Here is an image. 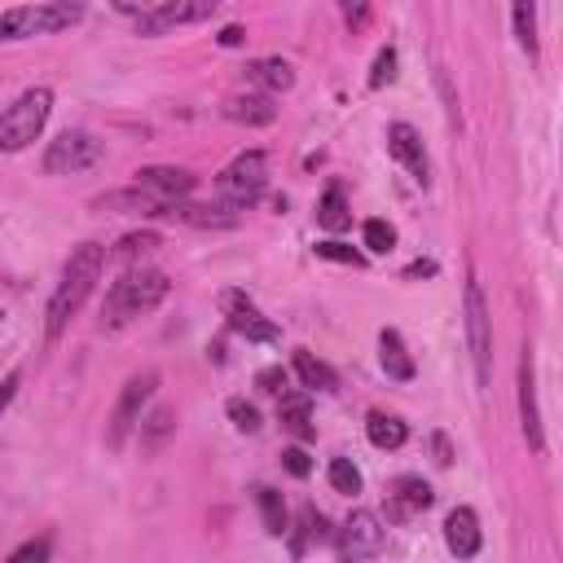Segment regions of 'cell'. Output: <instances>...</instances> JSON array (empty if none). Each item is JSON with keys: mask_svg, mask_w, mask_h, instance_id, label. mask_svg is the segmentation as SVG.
Here are the masks:
<instances>
[{"mask_svg": "<svg viewBox=\"0 0 563 563\" xmlns=\"http://www.w3.org/2000/svg\"><path fill=\"white\" fill-rule=\"evenodd\" d=\"M101 264H106V246L101 242H79L62 268V282L48 299V312H44V339L57 343L66 334V325L75 321V312L84 308V299L92 295L97 277H101Z\"/></svg>", "mask_w": 563, "mask_h": 563, "instance_id": "6da1fadb", "label": "cell"}, {"mask_svg": "<svg viewBox=\"0 0 563 563\" xmlns=\"http://www.w3.org/2000/svg\"><path fill=\"white\" fill-rule=\"evenodd\" d=\"M167 290H172V282H167V273H158V268L136 264V268L119 273V282H110L106 303H101V330H123L128 321L154 312V308L167 299Z\"/></svg>", "mask_w": 563, "mask_h": 563, "instance_id": "7a4b0ae2", "label": "cell"}, {"mask_svg": "<svg viewBox=\"0 0 563 563\" xmlns=\"http://www.w3.org/2000/svg\"><path fill=\"white\" fill-rule=\"evenodd\" d=\"M84 18L79 0H40V4H18L0 13V44L13 40H35V35H57Z\"/></svg>", "mask_w": 563, "mask_h": 563, "instance_id": "3957f363", "label": "cell"}, {"mask_svg": "<svg viewBox=\"0 0 563 563\" xmlns=\"http://www.w3.org/2000/svg\"><path fill=\"white\" fill-rule=\"evenodd\" d=\"M48 110H53V92H48V88H26V92L0 114V150H4V154L26 150V145L44 132Z\"/></svg>", "mask_w": 563, "mask_h": 563, "instance_id": "277c9868", "label": "cell"}, {"mask_svg": "<svg viewBox=\"0 0 563 563\" xmlns=\"http://www.w3.org/2000/svg\"><path fill=\"white\" fill-rule=\"evenodd\" d=\"M264 185H268V158H264V150L238 154V158L216 176L220 202H229V207H238V211H246V207L264 194Z\"/></svg>", "mask_w": 563, "mask_h": 563, "instance_id": "5b68a950", "label": "cell"}, {"mask_svg": "<svg viewBox=\"0 0 563 563\" xmlns=\"http://www.w3.org/2000/svg\"><path fill=\"white\" fill-rule=\"evenodd\" d=\"M106 158V141H97L92 132H62L48 141L44 150V172L48 176H70V172H88Z\"/></svg>", "mask_w": 563, "mask_h": 563, "instance_id": "8992f818", "label": "cell"}, {"mask_svg": "<svg viewBox=\"0 0 563 563\" xmlns=\"http://www.w3.org/2000/svg\"><path fill=\"white\" fill-rule=\"evenodd\" d=\"M154 387H158V374H154V369L132 374V378L123 383V391H119V400H114V413H110V427H106V444H110V449H123V440H128L132 427L141 422V413H145Z\"/></svg>", "mask_w": 563, "mask_h": 563, "instance_id": "52a82bcc", "label": "cell"}, {"mask_svg": "<svg viewBox=\"0 0 563 563\" xmlns=\"http://www.w3.org/2000/svg\"><path fill=\"white\" fill-rule=\"evenodd\" d=\"M466 343H471L475 378H479V387H488V378H493V317H488V303H484V290L475 277L466 282Z\"/></svg>", "mask_w": 563, "mask_h": 563, "instance_id": "ba28073f", "label": "cell"}, {"mask_svg": "<svg viewBox=\"0 0 563 563\" xmlns=\"http://www.w3.org/2000/svg\"><path fill=\"white\" fill-rule=\"evenodd\" d=\"M383 545H387V528L374 510H352L334 537L339 559H374V554H383Z\"/></svg>", "mask_w": 563, "mask_h": 563, "instance_id": "9c48e42d", "label": "cell"}, {"mask_svg": "<svg viewBox=\"0 0 563 563\" xmlns=\"http://www.w3.org/2000/svg\"><path fill=\"white\" fill-rule=\"evenodd\" d=\"M216 9H220V0H163V4H150L136 18V35H167L172 26L207 22Z\"/></svg>", "mask_w": 563, "mask_h": 563, "instance_id": "30bf717a", "label": "cell"}, {"mask_svg": "<svg viewBox=\"0 0 563 563\" xmlns=\"http://www.w3.org/2000/svg\"><path fill=\"white\" fill-rule=\"evenodd\" d=\"M220 312H224V321H229V330L233 334H242L246 343H273L282 330L242 295V290H224L220 295Z\"/></svg>", "mask_w": 563, "mask_h": 563, "instance_id": "8fae6325", "label": "cell"}, {"mask_svg": "<svg viewBox=\"0 0 563 563\" xmlns=\"http://www.w3.org/2000/svg\"><path fill=\"white\" fill-rule=\"evenodd\" d=\"M519 422L528 435V449L541 453L545 435H541V413H537V374H532V347H523L519 356Z\"/></svg>", "mask_w": 563, "mask_h": 563, "instance_id": "7c38bea8", "label": "cell"}, {"mask_svg": "<svg viewBox=\"0 0 563 563\" xmlns=\"http://www.w3.org/2000/svg\"><path fill=\"white\" fill-rule=\"evenodd\" d=\"M194 185H198V176L185 167H141L136 172V189L154 194L158 202H176V198L194 194Z\"/></svg>", "mask_w": 563, "mask_h": 563, "instance_id": "4fadbf2b", "label": "cell"}, {"mask_svg": "<svg viewBox=\"0 0 563 563\" xmlns=\"http://www.w3.org/2000/svg\"><path fill=\"white\" fill-rule=\"evenodd\" d=\"M158 216L180 220V224H198V229H229V224H238V207H229V202L207 207V202H185V198H176V202H163Z\"/></svg>", "mask_w": 563, "mask_h": 563, "instance_id": "5bb4252c", "label": "cell"}, {"mask_svg": "<svg viewBox=\"0 0 563 563\" xmlns=\"http://www.w3.org/2000/svg\"><path fill=\"white\" fill-rule=\"evenodd\" d=\"M220 114H224L229 123L264 128V123H273V119H277V106H273V97H268V92H229V97L220 101Z\"/></svg>", "mask_w": 563, "mask_h": 563, "instance_id": "9a60e30c", "label": "cell"}, {"mask_svg": "<svg viewBox=\"0 0 563 563\" xmlns=\"http://www.w3.org/2000/svg\"><path fill=\"white\" fill-rule=\"evenodd\" d=\"M431 501H435V493H431L427 479H418V475H400V479L391 484V493H387V515H391V519H409V515L427 510Z\"/></svg>", "mask_w": 563, "mask_h": 563, "instance_id": "2e32d148", "label": "cell"}, {"mask_svg": "<svg viewBox=\"0 0 563 563\" xmlns=\"http://www.w3.org/2000/svg\"><path fill=\"white\" fill-rule=\"evenodd\" d=\"M387 154H391L396 163H405V167L413 172V180H418V185L427 180V154H422V136H418L409 123H391V128H387Z\"/></svg>", "mask_w": 563, "mask_h": 563, "instance_id": "e0dca14e", "label": "cell"}, {"mask_svg": "<svg viewBox=\"0 0 563 563\" xmlns=\"http://www.w3.org/2000/svg\"><path fill=\"white\" fill-rule=\"evenodd\" d=\"M242 79H246L251 88H264V92L273 97V92H286V88L295 84V70H290L286 57H255V62L242 66Z\"/></svg>", "mask_w": 563, "mask_h": 563, "instance_id": "ac0fdd59", "label": "cell"}, {"mask_svg": "<svg viewBox=\"0 0 563 563\" xmlns=\"http://www.w3.org/2000/svg\"><path fill=\"white\" fill-rule=\"evenodd\" d=\"M444 541H449V550H453L457 559L479 554V519H475L471 506L449 510V519H444Z\"/></svg>", "mask_w": 563, "mask_h": 563, "instance_id": "d6986e66", "label": "cell"}, {"mask_svg": "<svg viewBox=\"0 0 563 563\" xmlns=\"http://www.w3.org/2000/svg\"><path fill=\"white\" fill-rule=\"evenodd\" d=\"M277 418H282V427H286L290 435H299V440H312V435H317V427H312V409H308V391H282V400H277Z\"/></svg>", "mask_w": 563, "mask_h": 563, "instance_id": "ffe728a7", "label": "cell"}, {"mask_svg": "<svg viewBox=\"0 0 563 563\" xmlns=\"http://www.w3.org/2000/svg\"><path fill=\"white\" fill-rule=\"evenodd\" d=\"M378 356H383L387 378H396V383H409V378H413V356H409L400 330H383V334H378Z\"/></svg>", "mask_w": 563, "mask_h": 563, "instance_id": "44dd1931", "label": "cell"}, {"mask_svg": "<svg viewBox=\"0 0 563 563\" xmlns=\"http://www.w3.org/2000/svg\"><path fill=\"white\" fill-rule=\"evenodd\" d=\"M295 374H299V383H303L308 391H334V387H339V374H334L321 356H312L308 347L295 352Z\"/></svg>", "mask_w": 563, "mask_h": 563, "instance_id": "7402d4cb", "label": "cell"}, {"mask_svg": "<svg viewBox=\"0 0 563 563\" xmlns=\"http://www.w3.org/2000/svg\"><path fill=\"white\" fill-rule=\"evenodd\" d=\"M365 435H369L374 449H400L409 440V427L396 413H369L365 418Z\"/></svg>", "mask_w": 563, "mask_h": 563, "instance_id": "603a6c76", "label": "cell"}, {"mask_svg": "<svg viewBox=\"0 0 563 563\" xmlns=\"http://www.w3.org/2000/svg\"><path fill=\"white\" fill-rule=\"evenodd\" d=\"M317 224L330 229V233H343V229L352 224V211H347L343 189H325V194H321V202H317Z\"/></svg>", "mask_w": 563, "mask_h": 563, "instance_id": "cb8c5ba5", "label": "cell"}, {"mask_svg": "<svg viewBox=\"0 0 563 563\" xmlns=\"http://www.w3.org/2000/svg\"><path fill=\"white\" fill-rule=\"evenodd\" d=\"M255 506H260V515H264V532H268V537H282V532L290 528V523H286V501H282L277 488L260 484V488H255Z\"/></svg>", "mask_w": 563, "mask_h": 563, "instance_id": "d4e9b609", "label": "cell"}, {"mask_svg": "<svg viewBox=\"0 0 563 563\" xmlns=\"http://www.w3.org/2000/svg\"><path fill=\"white\" fill-rule=\"evenodd\" d=\"M510 18H515V40H519V48H523L528 57H537V0H515Z\"/></svg>", "mask_w": 563, "mask_h": 563, "instance_id": "484cf974", "label": "cell"}, {"mask_svg": "<svg viewBox=\"0 0 563 563\" xmlns=\"http://www.w3.org/2000/svg\"><path fill=\"white\" fill-rule=\"evenodd\" d=\"M308 541H325V515L317 506H303L299 510V537L290 541V554H303Z\"/></svg>", "mask_w": 563, "mask_h": 563, "instance_id": "4316f807", "label": "cell"}, {"mask_svg": "<svg viewBox=\"0 0 563 563\" xmlns=\"http://www.w3.org/2000/svg\"><path fill=\"white\" fill-rule=\"evenodd\" d=\"M330 488L343 493V497H356L361 493V471L352 466V457H330Z\"/></svg>", "mask_w": 563, "mask_h": 563, "instance_id": "83f0119b", "label": "cell"}, {"mask_svg": "<svg viewBox=\"0 0 563 563\" xmlns=\"http://www.w3.org/2000/svg\"><path fill=\"white\" fill-rule=\"evenodd\" d=\"M154 246H158V233H150V229H141V233H123V238L114 242V260H145Z\"/></svg>", "mask_w": 563, "mask_h": 563, "instance_id": "f1b7e54d", "label": "cell"}, {"mask_svg": "<svg viewBox=\"0 0 563 563\" xmlns=\"http://www.w3.org/2000/svg\"><path fill=\"white\" fill-rule=\"evenodd\" d=\"M172 427H176V409H154V413L141 422V444H145V449H158L163 435H172Z\"/></svg>", "mask_w": 563, "mask_h": 563, "instance_id": "f546056e", "label": "cell"}, {"mask_svg": "<svg viewBox=\"0 0 563 563\" xmlns=\"http://www.w3.org/2000/svg\"><path fill=\"white\" fill-rule=\"evenodd\" d=\"M312 251H317L321 260H339V264H352V268H361V264H365V255H361V251H352V246H347V242H339V238H325V242H317Z\"/></svg>", "mask_w": 563, "mask_h": 563, "instance_id": "4dcf8cb0", "label": "cell"}, {"mask_svg": "<svg viewBox=\"0 0 563 563\" xmlns=\"http://www.w3.org/2000/svg\"><path fill=\"white\" fill-rule=\"evenodd\" d=\"M365 246L378 251V255L391 251V246H396V229H391L387 220H365Z\"/></svg>", "mask_w": 563, "mask_h": 563, "instance_id": "1f68e13d", "label": "cell"}, {"mask_svg": "<svg viewBox=\"0 0 563 563\" xmlns=\"http://www.w3.org/2000/svg\"><path fill=\"white\" fill-rule=\"evenodd\" d=\"M396 79V48L387 44V48H378V57H374V70H369V88H383V84H391Z\"/></svg>", "mask_w": 563, "mask_h": 563, "instance_id": "d6a6232c", "label": "cell"}, {"mask_svg": "<svg viewBox=\"0 0 563 563\" xmlns=\"http://www.w3.org/2000/svg\"><path fill=\"white\" fill-rule=\"evenodd\" d=\"M229 418H233V427L238 431H260V409L251 405V400H229Z\"/></svg>", "mask_w": 563, "mask_h": 563, "instance_id": "836d02e7", "label": "cell"}, {"mask_svg": "<svg viewBox=\"0 0 563 563\" xmlns=\"http://www.w3.org/2000/svg\"><path fill=\"white\" fill-rule=\"evenodd\" d=\"M339 13L347 22V31H365L369 22V0H339Z\"/></svg>", "mask_w": 563, "mask_h": 563, "instance_id": "e575fe53", "label": "cell"}, {"mask_svg": "<svg viewBox=\"0 0 563 563\" xmlns=\"http://www.w3.org/2000/svg\"><path fill=\"white\" fill-rule=\"evenodd\" d=\"M282 466H286L295 479H303V475L312 471V462H308V453H303L299 444H295V449H282Z\"/></svg>", "mask_w": 563, "mask_h": 563, "instance_id": "d590c367", "label": "cell"}, {"mask_svg": "<svg viewBox=\"0 0 563 563\" xmlns=\"http://www.w3.org/2000/svg\"><path fill=\"white\" fill-rule=\"evenodd\" d=\"M255 383H260V391L282 396V391H286V369H277V365H273V369H260V374H255Z\"/></svg>", "mask_w": 563, "mask_h": 563, "instance_id": "8d00e7d4", "label": "cell"}, {"mask_svg": "<svg viewBox=\"0 0 563 563\" xmlns=\"http://www.w3.org/2000/svg\"><path fill=\"white\" fill-rule=\"evenodd\" d=\"M26 559H48V541H26L9 554V563H26Z\"/></svg>", "mask_w": 563, "mask_h": 563, "instance_id": "74e56055", "label": "cell"}, {"mask_svg": "<svg viewBox=\"0 0 563 563\" xmlns=\"http://www.w3.org/2000/svg\"><path fill=\"white\" fill-rule=\"evenodd\" d=\"M18 378H22V374H18V369H9V374H4V378H0V413H4V409H9V400H13V391H18Z\"/></svg>", "mask_w": 563, "mask_h": 563, "instance_id": "f35d334b", "label": "cell"}, {"mask_svg": "<svg viewBox=\"0 0 563 563\" xmlns=\"http://www.w3.org/2000/svg\"><path fill=\"white\" fill-rule=\"evenodd\" d=\"M220 44H224V48H238V44H246V31H242V26H224V31H220Z\"/></svg>", "mask_w": 563, "mask_h": 563, "instance_id": "ab89813d", "label": "cell"}, {"mask_svg": "<svg viewBox=\"0 0 563 563\" xmlns=\"http://www.w3.org/2000/svg\"><path fill=\"white\" fill-rule=\"evenodd\" d=\"M110 4H114L119 13H136V18H141V13L150 9V0H110Z\"/></svg>", "mask_w": 563, "mask_h": 563, "instance_id": "60d3db41", "label": "cell"}, {"mask_svg": "<svg viewBox=\"0 0 563 563\" xmlns=\"http://www.w3.org/2000/svg\"><path fill=\"white\" fill-rule=\"evenodd\" d=\"M431 273H435V264H431V260H413V264L405 268V277H431Z\"/></svg>", "mask_w": 563, "mask_h": 563, "instance_id": "b9f144b4", "label": "cell"}, {"mask_svg": "<svg viewBox=\"0 0 563 563\" xmlns=\"http://www.w3.org/2000/svg\"><path fill=\"white\" fill-rule=\"evenodd\" d=\"M431 444H435V462H440V466H449V462H453V453H449V440H444V435H431Z\"/></svg>", "mask_w": 563, "mask_h": 563, "instance_id": "7bdbcfd3", "label": "cell"}, {"mask_svg": "<svg viewBox=\"0 0 563 563\" xmlns=\"http://www.w3.org/2000/svg\"><path fill=\"white\" fill-rule=\"evenodd\" d=\"M0 317H4V312H0Z\"/></svg>", "mask_w": 563, "mask_h": 563, "instance_id": "ee69618b", "label": "cell"}]
</instances>
